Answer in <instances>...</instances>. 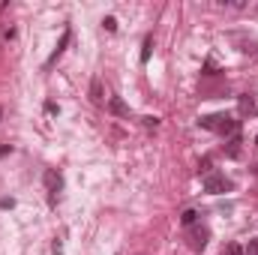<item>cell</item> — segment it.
<instances>
[{"mask_svg":"<svg viewBox=\"0 0 258 255\" xmlns=\"http://www.w3.org/2000/svg\"><path fill=\"white\" fill-rule=\"evenodd\" d=\"M228 189H231V183H228L222 174H213V171H210V174L204 177V192H210V195H222V192H228Z\"/></svg>","mask_w":258,"mask_h":255,"instance_id":"cell-3","label":"cell"},{"mask_svg":"<svg viewBox=\"0 0 258 255\" xmlns=\"http://www.w3.org/2000/svg\"><path fill=\"white\" fill-rule=\"evenodd\" d=\"M228 156H234V159L240 156V138H237V135H234V138L228 141Z\"/></svg>","mask_w":258,"mask_h":255,"instance_id":"cell-11","label":"cell"},{"mask_svg":"<svg viewBox=\"0 0 258 255\" xmlns=\"http://www.w3.org/2000/svg\"><path fill=\"white\" fill-rule=\"evenodd\" d=\"M42 183H45V189H48V201L54 204V201H57V195H60V189H63V180H60V174H57L54 168H48V171L42 174Z\"/></svg>","mask_w":258,"mask_h":255,"instance_id":"cell-2","label":"cell"},{"mask_svg":"<svg viewBox=\"0 0 258 255\" xmlns=\"http://www.w3.org/2000/svg\"><path fill=\"white\" fill-rule=\"evenodd\" d=\"M198 174H204V177H207V174H210V159H204V162H201V165H198Z\"/></svg>","mask_w":258,"mask_h":255,"instance_id":"cell-14","label":"cell"},{"mask_svg":"<svg viewBox=\"0 0 258 255\" xmlns=\"http://www.w3.org/2000/svg\"><path fill=\"white\" fill-rule=\"evenodd\" d=\"M204 246H207V231L201 228V231L192 234V249H204Z\"/></svg>","mask_w":258,"mask_h":255,"instance_id":"cell-6","label":"cell"},{"mask_svg":"<svg viewBox=\"0 0 258 255\" xmlns=\"http://www.w3.org/2000/svg\"><path fill=\"white\" fill-rule=\"evenodd\" d=\"M102 27H105V30H108V33H114V30H117V21H114V18H111V15H108V18H105V21H102Z\"/></svg>","mask_w":258,"mask_h":255,"instance_id":"cell-12","label":"cell"},{"mask_svg":"<svg viewBox=\"0 0 258 255\" xmlns=\"http://www.w3.org/2000/svg\"><path fill=\"white\" fill-rule=\"evenodd\" d=\"M144 126L156 129V126H159V117H144Z\"/></svg>","mask_w":258,"mask_h":255,"instance_id":"cell-16","label":"cell"},{"mask_svg":"<svg viewBox=\"0 0 258 255\" xmlns=\"http://www.w3.org/2000/svg\"><path fill=\"white\" fill-rule=\"evenodd\" d=\"M66 42H69V30H66L63 36H60V45H57V48H54V54H51V57H48V63H54V60H57V57H60V54H63Z\"/></svg>","mask_w":258,"mask_h":255,"instance_id":"cell-7","label":"cell"},{"mask_svg":"<svg viewBox=\"0 0 258 255\" xmlns=\"http://www.w3.org/2000/svg\"><path fill=\"white\" fill-rule=\"evenodd\" d=\"M150 51H153V36H147V39H144V48H141V63H147V60H150Z\"/></svg>","mask_w":258,"mask_h":255,"instance_id":"cell-8","label":"cell"},{"mask_svg":"<svg viewBox=\"0 0 258 255\" xmlns=\"http://www.w3.org/2000/svg\"><path fill=\"white\" fill-rule=\"evenodd\" d=\"M108 111L117 114V117H129V105L120 99V96H111V99H108Z\"/></svg>","mask_w":258,"mask_h":255,"instance_id":"cell-4","label":"cell"},{"mask_svg":"<svg viewBox=\"0 0 258 255\" xmlns=\"http://www.w3.org/2000/svg\"><path fill=\"white\" fill-rule=\"evenodd\" d=\"M240 111H243V114H252V111H255V102H252L249 96H240Z\"/></svg>","mask_w":258,"mask_h":255,"instance_id":"cell-10","label":"cell"},{"mask_svg":"<svg viewBox=\"0 0 258 255\" xmlns=\"http://www.w3.org/2000/svg\"><path fill=\"white\" fill-rule=\"evenodd\" d=\"M195 219H198V210H183L180 213V222L183 225H195Z\"/></svg>","mask_w":258,"mask_h":255,"instance_id":"cell-9","label":"cell"},{"mask_svg":"<svg viewBox=\"0 0 258 255\" xmlns=\"http://www.w3.org/2000/svg\"><path fill=\"white\" fill-rule=\"evenodd\" d=\"M90 99H93L96 105H102V81H99V78L90 81Z\"/></svg>","mask_w":258,"mask_h":255,"instance_id":"cell-5","label":"cell"},{"mask_svg":"<svg viewBox=\"0 0 258 255\" xmlns=\"http://www.w3.org/2000/svg\"><path fill=\"white\" fill-rule=\"evenodd\" d=\"M198 123H201V129H213V132H219V135H234V132H237V120L228 117V114H207V117H201Z\"/></svg>","mask_w":258,"mask_h":255,"instance_id":"cell-1","label":"cell"},{"mask_svg":"<svg viewBox=\"0 0 258 255\" xmlns=\"http://www.w3.org/2000/svg\"><path fill=\"white\" fill-rule=\"evenodd\" d=\"M225 252H228V255H246L240 243H228V249H225Z\"/></svg>","mask_w":258,"mask_h":255,"instance_id":"cell-13","label":"cell"},{"mask_svg":"<svg viewBox=\"0 0 258 255\" xmlns=\"http://www.w3.org/2000/svg\"><path fill=\"white\" fill-rule=\"evenodd\" d=\"M243 252H246V255H258V240H249V246H246Z\"/></svg>","mask_w":258,"mask_h":255,"instance_id":"cell-15","label":"cell"}]
</instances>
